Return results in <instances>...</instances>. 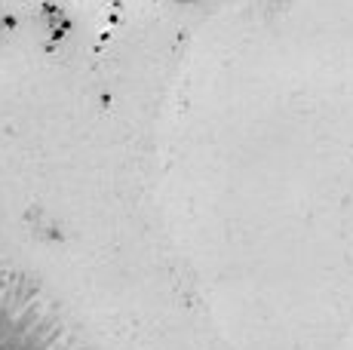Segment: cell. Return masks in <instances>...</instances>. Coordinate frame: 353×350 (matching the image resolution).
<instances>
[{
    "label": "cell",
    "mask_w": 353,
    "mask_h": 350,
    "mask_svg": "<svg viewBox=\"0 0 353 350\" xmlns=\"http://www.w3.org/2000/svg\"><path fill=\"white\" fill-rule=\"evenodd\" d=\"M179 3H194V0H179Z\"/></svg>",
    "instance_id": "cell-1"
}]
</instances>
